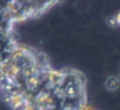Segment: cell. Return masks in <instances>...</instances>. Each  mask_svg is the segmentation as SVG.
Segmentation results:
<instances>
[{
	"instance_id": "1",
	"label": "cell",
	"mask_w": 120,
	"mask_h": 110,
	"mask_svg": "<svg viewBox=\"0 0 120 110\" xmlns=\"http://www.w3.org/2000/svg\"><path fill=\"white\" fill-rule=\"evenodd\" d=\"M0 91L11 110H81L88 103L81 71L56 68L42 50L21 42L0 63Z\"/></svg>"
},
{
	"instance_id": "2",
	"label": "cell",
	"mask_w": 120,
	"mask_h": 110,
	"mask_svg": "<svg viewBox=\"0 0 120 110\" xmlns=\"http://www.w3.org/2000/svg\"><path fill=\"white\" fill-rule=\"evenodd\" d=\"M57 3L59 1L55 0H0V63L8 56L13 46L18 42L14 36L15 24L39 17Z\"/></svg>"
},
{
	"instance_id": "3",
	"label": "cell",
	"mask_w": 120,
	"mask_h": 110,
	"mask_svg": "<svg viewBox=\"0 0 120 110\" xmlns=\"http://www.w3.org/2000/svg\"><path fill=\"white\" fill-rule=\"evenodd\" d=\"M105 88L109 92H116L120 88V77L119 75H109L105 80Z\"/></svg>"
},
{
	"instance_id": "4",
	"label": "cell",
	"mask_w": 120,
	"mask_h": 110,
	"mask_svg": "<svg viewBox=\"0 0 120 110\" xmlns=\"http://www.w3.org/2000/svg\"><path fill=\"white\" fill-rule=\"evenodd\" d=\"M109 24H110L112 27H120V11L109 20Z\"/></svg>"
},
{
	"instance_id": "5",
	"label": "cell",
	"mask_w": 120,
	"mask_h": 110,
	"mask_svg": "<svg viewBox=\"0 0 120 110\" xmlns=\"http://www.w3.org/2000/svg\"><path fill=\"white\" fill-rule=\"evenodd\" d=\"M81 110H98L94 105H91V103H85L84 106H82V109Z\"/></svg>"
},
{
	"instance_id": "6",
	"label": "cell",
	"mask_w": 120,
	"mask_h": 110,
	"mask_svg": "<svg viewBox=\"0 0 120 110\" xmlns=\"http://www.w3.org/2000/svg\"><path fill=\"white\" fill-rule=\"evenodd\" d=\"M0 95H1V91H0Z\"/></svg>"
}]
</instances>
